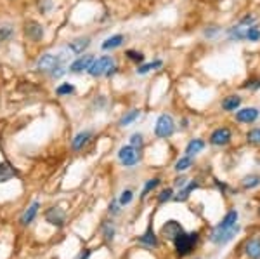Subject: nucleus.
Here are the masks:
<instances>
[{
    "label": "nucleus",
    "instance_id": "obj_1",
    "mask_svg": "<svg viewBox=\"0 0 260 259\" xmlns=\"http://www.w3.org/2000/svg\"><path fill=\"white\" fill-rule=\"evenodd\" d=\"M116 72H118V65H116V60L113 56H99L94 57L90 68L87 70V73L94 78L99 77H113Z\"/></svg>",
    "mask_w": 260,
    "mask_h": 259
},
{
    "label": "nucleus",
    "instance_id": "obj_2",
    "mask_svg": "<svg viewBox=\"0 0 260 259\" xmlns=\"http://www.w3.org/2000/svg\"><path fill=\"white\" fill-rule=\"evenodd\" d=\"M175 132V120L170 113H161L154 124V136L158 139H169Z\"/></svg>",
    "mask_w": 260,
    "mask_h": 259
},
{
    "label": "nucleus",
    "instance_id": "obj_3",
    "mask_svg": "<svg viewBox=\"0 0 260 259\" xmlns=\"http://www.w3.org/2000/svg\"><path fill=\"white\" fill-rule=\"evenodd\" d=\"M62 66V56L61 54H50V52H45L42 54L37 61V70L40 73H45V75H52L56 72L57 68Z\"/></svg>",
    "mask_w": 260,
    "mask_h": 259
},
{
    "label": "nucleus",
    "instance_id": "obj_4",
    "mask_svg": "<svg viewBox=\"0 0 260 259\" xmlns=\"http://www.w3.org/2000/svg\"><path fill=\"white\" fill-rule=\"evenodd\" d=\"M198 233L192 232V233H186L182 232L177 239L174 240V245H175V252L179 254V256H187V254L192 252V249H194L196 242H198Z\"/></svg>",
    "mask_w": 260,
    "mask_h": 259
},
{
    "label": "nucleus",
    "instance_id": "obj_5",
    "mask_svg": "<svg viewBox=\"0 0 260 259\" xmlns=\"http://www.w3.org/2000/svg\"><path fill=\"white\" fill-rule=\"evenodd\" d=\"M118 160L121 162V165H125V167L137 165L141 160V150L134 148L132 145L121 146V148L118 150Z\"/></svg>",
    "mask_w": 260,
    "mask_h": 259
},
{
    "label": "nucleus",
    "instance_id": "obj_6",
    "mask_svg": "<svg viewBox=\"0 0 260 259\" xmlns=\"http://www.w3.org/2000/svg\"><path fill=\"white\" fill-rule=\"evenodd\" d=\"M260 119V108L257 106H241L234 111V120L240 124H255Z\"/></svg>",
    "mask_w": 260,
    "mask_h": 259
},
{
    "label": "nucleus",
    "instance_id": "obj_7",
    "mask_svg": "<svg viewBox=\"0 0 260 259\" xmlns=\"http://www.w3.org/2000/svg\"><path fill=\"white\" fill-rule=\"evenodd\" d=\"M231 139H233V131H231L228 125H222V127H217L212 132L208 143L212 146H225L231 143Z\"/></svg>",
    "mask_w": 260,
    "mask_h": 259
},
{
    "label": "nucleus",
    "instance_id": "obj_8",
    "mask_svg": "<svg viewBox=\"0 0 260 259\" xmlns=\"http://www.w3.org/2000/svg\"><path fill=\"white\" fill-rule=\"evenodd\" d=\"M44 35H45V30H44V26H42L39 21L28 19L26 23H24V37H26L28 40L40 42L42 39H44Z\"/></svg>",
    "mask_w": 260,
    "mask_h": 259
},
{
    "label": "nucleus",
    "instance_id": "obj_9",
    "mask_svg": "<svg viewBox=\"0 0 260 259\" xmlns=\"http://www.w3.org/2000/svg\"><path fill=\"white\" fill-rule=\"evenodd\" d=\"M238 232H240V226H238V224L234 228H229V229L213 228V232L210 235V240L213 242V244H217V245H224V244H228L229 240H233L234 237H236Z\"/></svg>",
    "mask_w": 260,
    "mask_h": 259
},
{
    "label": "nucleus",
    "instance_id": "obj_10",
    "mask_svg": "<svg viewBox=\"0 0 260 259\" xmlns=\"http://www.w3.org/2000/svg\"><path fill=\"white\" fill-rule=\"evenodd\" d=\"M45 221L52 224V226L62 228L66 223V212L61 207H50L45 211Z\"/></svg>",
    "mask_w": 260,
    "mask_h": 259
},
{
    "label": "nucleus",
    "instance_id": "obj_11",
    "mask_svg": "<svg viewBox=\"0 0 260 259\" xmlns=\"http://www.w3.org/2000/svg\"><path fill=\"white\" fill-rule=\"evenodd\" d=\"M92 61H94V56L92 54H83V56H78L71 65L68 66L70 73H83L90 68Z\"/></svg>",
    "mask_w": 260,
    "mask_h": 259
},
{
    "label": "nucleus",
    "instance_id": "obj_12",
    "mask_svg": "<svg viewBox=\"0 0 260 259\" xmlns=\"http://www.w3.org/2000/svg\"><path fill=\"white\" fill-rule=\"evenodd\" d=\"M241 104H243V98L240 94L233 93V94H228V96H224V98H222L220 108L224 111H228V113H234L236 110H240Z\"/></svg>",
    "mask_w": 260,
    "mask_h": 259
},
{
    "label": "nucleus",
    "instance_id": "obj_13",
    "mask_svg": "<svg viewBox=\"0 0 260 259\" xmlns=\"http://www.w3.org/2000/svg\"><path fill=\"white\" fill-rule=\"evenodd\" d=\"M182 232H184V228L180 226V223H177L175 219L167 221V223L161 226V237H163V239H167V240H172V242L177 239Z\"/></svg>",
    "mask_w": 260,
    "mask_h": 259
},
{
    "label": "nucleus",
    "instance_id": "obj_14",
    "mask_svg": "<svg viewBox=\"0 0 260 259\" xmlns=\"http://www.w3.org/2000/svg\"><path fill=\"white\" fill-rule=\"evenodd\" d=\"M92 136H94V132L89 131V129H85V131H80L77 136L71 139V148L75 150V152H80V150L85 148L87 145L90 143Z\"/></svg>",
    "mask_w": 260,
    "mask_h": 259
},
{
    "label": "nucleus",
    "instance_id": "obj_15",
    "mask_svg": "<svg viewBox=\"0 0 260 259\" xmlns=\"http://www.w3.org/2000/svg\"><path fill=\"white\" fill-rule=\"evenodd\" d=\"M246 30H248V26L236 23L225 30V35H228L229 42H243V40H246Z\"/></svg>",
    "mask_w": 260,
    "mask_h": 259
},
{
    "label": "nucleus",
    "instance_id": "obj_16",
    "mask_svg": "<svg viewBox=\"0 0 260 259\" xmlns=\"http://www.w3.org/2000/svg\"><path fill=\"white\" fill-rule=\"evenodd\" d=\"M70 51L73 54H77V56H80L87 51V49L90 47V37H77V39H73L70 42Z\"/></svg>",
    "mask_w": 260,
    "mask_h": 259
},
{
    "label": "nucleus",
    "instance_id": "obj_17",
    "mask_svg": "<svg viewBox=\"0 0 260 259\" xmlns=\"http://www.w3.org/2000/svg\"><path fill=\"white\" fill-rule=\"evenodd\" d=\"M123 42H125V37L121 35V33H115V35H111L103 40L101 49H103V51H115V49H118L123 45Z\"/></svg>",
    "mask_w": 260,
    "mask_h": 259
},
{
    "label": "nucleus",
    "instance_id": "obj_18",
    "mask_svg": "<svg viewBox=\"0 0 260 259\" xmlns=\"http://www.w3.org/2000/svg\"><path fill=\"white\" fill-rule=\"evenodd\" d=\"M245 252L250 259H260V235L253 237V239L246 240Z\"/></svg>",
    "mask_w": 260,
    "mask_h": 259
},
{
    "label": "nucleus",
    "instance_id": "obj_19",
    "mask_svg": "<svg viewBox=\"0 0 260 259\" xmlns=\"http://www.w3.org/2000/svg\"><path fill=\"white\" fill-rule=\"evenodd\" d=\"M39 209H40V202H33L30 207L26 209V211L23 212V214H21V218H19V223L21 224H24V226H26V224H30L33 219L37 218V214H39Z\"/></svg>",
    "mask_w": 260,
    "mask_h": 259
},
{
    "label": "nucleus",
    "instance_id": "obj_20",
    "mask_svg": "<svg viewBox=\"0 0 260 259\" xmlns=\"http://www.w3.org/2000/svg\"><path fill=\"white\" fill-rule=\"evenodd\" d=\"M16 176H18V170L12 167L11 162H2L0 164V183H7Z\"/></svg>",
    "mask_w": 260,
    "mask_h": 259
},
{
    "label": "nucleus",
    "instance_id": "obj_21",
    "mask_svg": "<svg viewBox=\"0 0 260 259\" xmlns=\"http://www.w3.org/2000/svg\"><path fill=\"white\" fill-rule=\"evenodd\" d=\"M238 211H229L228 214L224 216V219L220 221L219 224H217V229H229V228H234L238 224Z\"/></svg>",
    "mask_w": 260,
    "mask_h": 259
},
{
    "label": "nucleus",
    "instance_id": "obj_22",
    "mask_svg": "<svg viewBox=\"0 0 260 259\" xmlns=\"http://www.w3.org/2000/svg\"><path fill=\"white\" fill-rule=\"evenodd\" d=\"M205 146H207V143H205V141L201 139V137L191 139L189 143H187V146H186V155H187V157L198 155L200 152H203V150H205Z\"/></svg>",
    "mask_w": 260,
    "mask_h": 259
},
{
    "label": "nucleus",
    "instance_id": "obj_23",
    "mask_svg": "<svg viewBox=\"0 0 260 259\" xmlns=\"http://www.w3.org/2000/svg\"><path fill=\"white\" fill-rule=\"evenodd\" d=\"M139 242L142 245H148V247H158V239H156V235H154V229L151 224L148 226V229H146V232L139 237Z\"/></svg>",
    "mask_w": 260,
    "mask_h": 259
},
{
    "label": "nucleus",
    "instance_id": "obj_24",
    "mask_svg": "<svg viewBox=\"0 0 260 259\" xmlns=\"http://www.w3.org/2000/svg\"><path fill=\"white\" fill-rule=\"evenodd\" d=\"M139 117H141V110H137V108L128 110V111H125V113L121 115V119L118 120V125H120V127H127V125L136 122Z\"/></svg>",
    "mask_w": 260,
    "mask_h": 259
},
{
    "label": "nucleus",
    "instance_id": "obj_25",
    "mask_svg": "<svg viewBox=\"0 0 260 259\" xmlns=\"http://www.w3.org/2000/svg\"><path fill=\"white\" fill-rule=\"evenodd\" d=\"M163 66V61L161 60H156V61H151V63H141V65H137V70L136 73L137 75H146L149 73L151 70H158Z\"/></svg>",
    "mask_w": 260,
    "mask_h": 259
},
{
    "label": "nucleus",
    "instance_id": "obj_26",
    "mask_svg": "<svg viewBox=\"0 0 260 259\" xmlns=\"http://www.w3.org/2000/svg\"><path fill=\"white\" fill-rule=\"evenodd\" d=\"M241 89L248 91V93H257V91H260V77L258 75H251L241 83Z\"/></svg>",
    "mask_w": 260,
    "mask_h": 259
},
{
    "label": "nucleus",
    "instance_id": "obj_27",
    "mask_svg": "<svg viewBox=\"0 0 260 259\" xmlns=\"http://www.w3.org/2000/svg\"><path fill=\"white\" fill-rule=\"evenodd\" d=\"M196 188H198V183H196V181L187 183L186 186H182L179 190V195L175 197V200H177V202H184V200H187V198H189V195L196 190Z\"/></svg>",
    "mask_w": 260,
    "mask_h": 259
},
{
    "label": "nucleus",
    "instance_id": "obj_28",
    "mask_svg": "<svg viewBox=\"0 0 260 259\" xmlns=\"http://www.w3.org/2000/svg\"><path fill=\"white\" fill-rule=\"evenodd\" d=\"M14 35V26L11 23H0V44L11 40Z\"/></svg>",
    "mask_w": 260,
    "mask_h": 259
},
{
    "label": "nucleus",
    "instance_id": "obj_29",
    "mask_svg": "<svg viewBox=\"0 0 260 259\" xmlns=\"http://www.w3.org/2000/svg\"><path fill=\"white\" fill-rule=\"evenodd\" d=\"M125 57H127L128 61L136 63V65H141V63H144V61H146L144 52L136 51V49H127V51H125Z\"/></svg>",
    "mask_w": 260,
    "mask_h": 259
},
{
    "label": "nucleus",
    "instance_id": "obj_30",
    "mask_svg": "<svg viewBox=\"0 0 260 259\" xmlns=\"http://www.w3.org/2000/svg\"><path fill=\"white\" fill-rule=\"evenodd\" d=\"M189 167H192V157L184 155V157H180L177 162H175L174 169L177 170V172H184V170H187Z\"/></svg>",
    "mask_w": 260,
    "mask_h": 259
},
{
    "label": "nucleus",
    "instance_id": "obj_31",
    "mask_svg": "<svg viewBox=\"0 0 260 259\" xmlns=\"http://www.w3.org/2000/svg\"><path fill=\"white\" fill-rule=\"evenodd\" d=\"M243 188H246V190H251V188H257L260 185V176L258 174H250V176H245L241 181Z\"/></svg>",
    "mask_w": 260,
    "mask_h": 259
},
{
    "label": "nucleus",
    "instance_id": "obj_32",
    "mask_svg": "<svg viewBox=\"0 0 260 259\" xmlns=\"http://www.w3.org/2000/svg\"><path fill=\"white\" fill-rule=\"evenodd\" d=\"M75 93V85L70 82H64V83H59V85L56 87V94L59 96V98H64V96H70Z\"/></svg>",
    "mask_w": 260,
    "mask_h": 259
},
{
    "label": "nucleus",
    "instance_id": "obj_33",
    "mask_svg": "<svg viewBox=\"0 0 260 259\" xmlns=\"http://www.w3.org/2000/svg\"><path fill=\"white\" fill-rule=\"evenodd\" d=\"M246 141L250 145H260V127H253L246 132Z\"/></svg>",
    "mask_w": 260,
    "mask_h": 259
},
{
    "label": "nucleus",
    "instance_id": "obj_34",
    "mask_svg": "<svg viewBox=\"0 0 260 259\" xmlns=\"http://www.w3.org/2000/svg\"><path fill=\"white\" fill-rule=\"evenodd\" d=\"M158 185H160V178H153V179H148V181H146V185H144V188H142V193H141V197L144 198L146 195H148L149 191H153L154 188H156Z\"/></svg>",
    "mask_w": 260,
    "mask_h": 259
},
{
    "label": "nucleus",
    "instance_id": "obj_35",
    "mask_svg": "<svg viewBox=\"0 0 260 259\" xmlns=\"http://www.w3.org/2000/svg\"><path fill=\"white\" fill-rule=\"evenodd\" d=\"M246 40L248 42H258L260 40V28L257 24H251L246 30Z\"/></svg>",
    "mask_w": 260,
    "mask_h": 259
},
{
    "label": "nucleus",
    "instance_id": "obj_36",
    "mask_svg": "<svg viewBox=\"0 0 260 259\" xmlns=\"http://www.w3.org/2000/svg\"><path fill=\"white\" fill-rule=\"evenodd\" d=\"M220 32H222L220 26H217V24H210V26H207L203 30V37H205V39H215Z\"/></svg>",
    "mask_w": 260,
    "mask_h": 259
},
{
    "label": "nucleus",
    "instance_id": "obj_37",
    "mask_svg": "<svg viewBox=\"0 0 260 259\" xmlns=\"http://www.w3.org/2000/svg\"><path fill=\"white\" fill-rule=\"evenodd\" d=\"M130 145H132L134 148L141 150L142 146H144V136H142L141 132H134V134L130 136Z\"/></svg>",
    "mask_w": 260,
    "mask_h": 259
},
{
    "label": "nucleus",
    "instance_id": "obj_38",
    "mask_svg": "<svg viewBox=\"0 0 260 259\" xmlns=\"http://www.w3.org/2000/svg\"><path fill=\"white\" fill-rule=\"evenodd\" d=\"M132 198H134V191L132 190H123L120 195V198H118V204L120 206H128V204L132 202Z\"/></svg>",
    "mask_w": 260,
    "mask_h": 259
},
{
    "label": "nucleus",
    "instance_id": "obj_39",
    "mask_svg": "<svg viewBox=\"0 0 260 259\" xmlns=\"http://www.w3.org/2000/svg\"><path fill=\"white\" fill-rule=\"evenodd\" d=\"M172 195H174V190H172V188H167V190H163L161 193H160V197H158V202H160V204L169 202V200L172 198Z\"/></svg>",
    "mask_w": 260,
    "mask_h": 259
},
{
    "label": "nucleus",
    "instance_id": "obj_40",
    "mask_svg": "<svg viewBox=\"0 0 260 259\" xmlns=\"http://www.w3.org/2000/svg\"><path fill=\"white\" fill-rule=\"evenodd\" d=\"M104 235H106V240H113V235H115V228H113L110 223L104 224Z\"/></svg>",
    "mask_w": 260,
    "mask_h": 259
},
{
    "label": "nucleus",
    "instance_id": "obj_41",
    "mask_svg": "<svg viewBox=\"0 0 260 259\" xmlns=\"http://www.w3.org/2000/svg\"><path fill=\"white\" fill-rule=\"evenodd\" d=\"M186 185H187V178L186 176H180V178L175 179V186H177V188H182Z\"/></svg>",
    "mask_w": 260,
    "mask_h": 259
},
{
    "label": "nucleus",
    "instance_id": "obj_42",
    "mask_svg": "<svg viewBox=\"0 0 260 259\" xmlns=\"http://www.w3.org/2000/svg\"><path fill=\"white\" fill-rule=\"evenodd\" d=\"M118 211H120V209H118V204L113 202L111 206H110V212H113V214H118Z\"/></svg>",
    "mask_w": 260,
    "mask_h": 259
},
{
    "label": "nucleus",
    "instance_id": "obj_43",
    "mask_svg": "<svg viewBox=\"0 0 260 259\" xmlns=\"http://www.w3.org/2000/svg\"><path fill=\"white\" fill-rule=\"evenodd\" d=\"M89 257H90V250H85V252L80 256V259H89Z\"/></svg>",
    "mask_w": 260,
    "mask_h": 259
}]
</instances>
